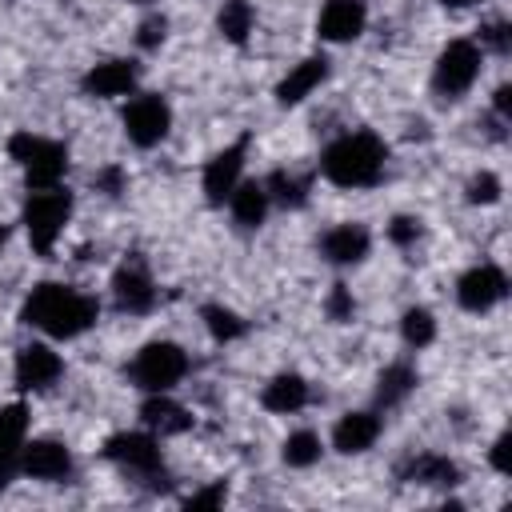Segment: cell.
Returning <instances> with one entry per match:
<instances>
[{
  "label": "cell",
  "instance_id": "cell-15",
  "mask_svg": "<svg viewBox=\"0 0 512 512\" xmlns=\"http://www.w3.org/2000/svg\"><path fill=\"white\" fill-rule=\"evenodd\" d=\"M372 252V232L364 220H340L320 236V260L332 268H352L364 264Z\"/></svg>",
  "mask_w": 512,
  "mask_h": 512
},
{
  "label": "cell",
  "instance_id": "cell-13",
  "mask_svg": "<svg viewBox=\"0 0 512 512\" xmlns=\"http://www.w3.org/2000/svg\"><path fill=\"white\" fill-rule=\"evenodd\" d=\"M20 476L40 484H64L72 476V448L56 436H32L20 452Z\"/></svg>",
  "mask_w": 512,
  "mask_h": 512
},
{
  "label": "cell",
  "instance_id": "cell-35",
  "mask_svg": "<svg viewBox=\"0 0 512 512\" xmlns=\"http://www.w3.org/2000/svg\"><path fill=\"white\" fill-rule=\"evenodd\" d=\"M224 500H228V484H224V480H212L208 488L184 496V508H220Z\"/></svg>",
  "mask_w": 512,
  "mask_h": 512
},
{
  "label": "cell",
  "instance_id": "cell-37",
  "mask_svg": "<svg viewBox=\"0 0 512 512\" xmlns=\"http://www.w3.org/2000/svg\"><path fill=\"white\" fill-rule=\"evenodd\" d=\"M92 188H100L104 196H120L124 192V168H100L96 176H92Z\"/></svg>",
  "mask_w": 512,
  "mask_h": 512
},
{
  "label": "cell",
  "instance_id": "cell-14",
  "mask_svg": "<svg viewBox=\"0 0 512 512\" xmlns=\"http://www.w3.org/2000/svg\"><path fill=\"white\" fill-rule=\"evenodd\" d=\"M140 84V64L132 56H112V60H100L92 64L84 76H80V88L84 96L92 100H120V96H132Z\"/></svg>",
  "mask_w": 512,
  "mask_h": 512
},
{
  "label": "cell",
  "instance_id": "cell-38",
  "mask_svg": "<svg viewBox=\"0 0 512 512\" xmlns=\"http://www.w3.org/2000/svg\"><path fill=\"white\" fill-rule=\"evenodd\" d=\"M492 120H496V124H508V120H512V88H508V84H500V88L492 92Z\"/></svg>",
  "mask_w": 512,
  "mask_h": 512
},
{
  "label": "cell",
  "instance_id": "cell-4",
  "mask_svg": "<svg viewBox=\"0 0 512 512\" xmlns=\"http://www.w3.org/2000/svg\"><path fill=\"white\" fill-rule=\"evenodd\" d=\"M72 208H76V196L68 192V184L28 188L20 224H24L28 244H32L36 256H48V252L56 248V240L64 236V228H68V220H72Z\"/></svg>",
  "mask_w": 512,
  "mask_h": 512
},
{
  "label": "cell",
  "instance_id": "cell-1",
  "mask_svg": "<svg viewBox=\"0 0 512 512\" xmlns=\"http://www.w3.org/2000/svg\"><path fill=\"white\" fill-rule=\"evenodd\" d=\"M100 320V300L64 280H40L20 304V324L44 340H76Z\"/></svg>",
  "mask_w": 512,
  "mask_h": 512
},
{
  "label": "cell",
  "instance_id": "cell-29",
  "mask_svg": "<svg viewBox=\"0 0 512 512\" xmlns=\"http://www.w3.org/2000/svg\"><path fill=\"white\" fill-rule=\"evenodd\" d=\"M200 320H204V328H208V336L216 344H232V340H240L248 332V320L236 308H228V304H204Z\"/></svg>",
  "mask_w": 512,
  "mask_h": 512
},
{
  "label": "cell",
  "instance_id": "cell-24",
  "mask_svg": "<svg viewBox=\"0 0 512 512\" xmlns=\"http://www.w3.org/2000/svg\"><path fill=\"white\" fill-rule=\"evenodd\" d=\"M400 476L408 484H424V488H452V484H460V468L444 452H420V456H412L400 468Z\"/></svg>",
  "mask_w": 512,
  "mask_h": 512
},
{
  "label": "cell",
  "instance_id": "cell-12",
  "mask_svg": "<svg viewBox=\"0 0 512 512\" xmlns=\"http://www.w3.org/2000/svg\"><path fill=\"white\" fill-rule=\"evenodd\" d=\"M504 296H508V272H504L500 264H492V260L472 264V268L460 272V280H456V304H460L464 312H472V316L492 312L496 304H504Z\"/></svg>",
  "mask_w": 512,
  "mask_h": 512
},
{
  "label": "cell",
  "instance_id": "cell-26",
  "mask_svg": "<svg viewBox=\"0 0 512 512\" xmlns=\"http://www.w3.org/2000/svg\"><path fill=\"white\" fill-rule=\"evenodd\" d=\"M436 332H440V324H436V312L432 308L412 304V308L400 312V340H404V348L424 352V348L436 344Z\"/></svg>",
  "mask_w": 512,
  "mask_h": 512
},
{
  "label": "cell",
  "instance_id": "cell-27",
  "mask_svg": "<svg viewBox=\"0 0 512 512\" xmlns=\"http://www.w3.org/2000/svg\"><path fill=\"white\" fill-rule=\"evenodd\" d=\"M216 32L228 44H248V36L256 32V8L252 0H224L216 12Z\"/></svg>",
  "mask_w": 512,
  "mask_h": 512
},
{
  "label": "cell",
  "instance_id": "cell-40",
  "mask_svg": "<svg viewBox=\"0 0 512 512\" xmlns=\"http://www.w3.org/2000/svg\"><path fill=\"white\" fill-rule=\"evenodd\" d=\"M8 236H12V224H0V248L8 244Z\"/></svg>",
  "mask_w": 512,
  "mask_h": 512
},
{
  "label": "cell",
  "instance_id": "cell-25",
  "mask_svg": "<svg viewBox=\"0 0 512 512\" xmlns=\"http://www.w3.org/2000/svg\"><path fill=\"white\" fill-rule=\"evenodd\" d=\"M264 188H268L272 208H304L312 180L300 176V172H292V168H276L272 176H264Z\"/></svg>",
  "mask_w": 512,
  "mask_h": 512
},
{
  "label": "cell",
  "instance_id": "cell-30",
  "mask_svg": "<svg viewBox=\"0 0 512 512\" xmlns=\"http://www.w3.org/2000/svg\"><path fill=\"white\" fill-rule=\"evenodd\" d=\"M500 196H504V180L496 172H488V168H480L464 188V200L472 208H492V204H500Z\"/></svg>",
  "mask_w": 512,
  "mask_h": 512
},
{
  "label": "cell",
  "instance_id": "cell-5",
  "mask_svg": "<svg viewBox=\"0 0 512 512\" xmlns=\"http://www.w3.org/2000/svg\"><path fill=\"white\" fill-rule=\"evenodd\" d=\"M188 376V352L176 340H148L128 360V384L136 392H172Z\"/></svg>",
  "mask_w": 512,
  "mask_h": 512
},
{
  "label": "cell",
  "instance_id": "cell-9",
  "mask_svg": "<svg viewBox=\"0 0 512 512\" xmlns=\"http://www.w3.org/2000/svg\"><path fill=\"white\" fill-rule=\"evenodd\" d=\"M108 288H112L116 308L128 312V316H148V312L156 308V300H160L156 276H152V268H148V260H144L140 252H128V256L116 264Z\"/></svg>",
  "mask_w": 512,
  "mask_h": 512
},
{
  "label": "cell",
  "instance_id": "cell-3",
  "mask_svg": "<svg viewBox=\"0 0 512 512\" xmlns=\"http://www.w3.org/2000/svg\"><path fill=\"white\" fill-rule=\"evenodd\" d=\"M8 160L20 168L28 188H52L68 176V144L32 128H20L8 136Z\"/></svg>",
  "mask_w": 512,
  "mask_h": 512
},
{
  "label": "cell",
  "instance_id": "cell-10",
  "mask_svg": "<svg viewBox=\"0 0 512 512\" xmlns=\"http://www.w3.org/2000/svg\"><path fill=\"white\" fill-rule=\"evenodd\" d=\"M248 144L252 136H236L232 144H224L220 152H212L204 160V172H200V192L212 208H224L232 188L244 180V164H248Z\"/></svg>",
  "mask_w": 512,
  "mask_h": 512
},
{
  "label": "cell",
  "instance_id": "cell-6",
  "mask_svg": "<svg viewBox=\"0 0 512 512\" xmlns=\"http://www.w3.org/2000/svg\"><path fill=\"white\" fill-rule=\"evenodd\" d=\"M480 72H484L480 44L468 40V36H456V40H448L440 48V56L432 64V92L440 100H460V96L472 92V84L480 80Z\"/></svg>",
  "mask_w": 512,
  "mask_h": 512
},
{
  "label": "cell",
  "instance_id": "cell-31",
  "mask_svg": "<svg viewBox=\"0 0 512 512\" xmlns=\"http://www.w3.org/2000/svg\"><path fill=\"white\" fill-rule=\"evenodd\" d=\"M324 316L332 320V324H348L352 316H356V296H352V288L348 284H332L328 288V296H324Z\"/></svg>",
  "mask_w": 512,
  "mask_h": 512
},
{
  "label": "cell",
  "instance_id": "cell-41",
  "mask_svg": "<svg viewBox=\"0 0 512 512\" xmlns=\"http://www.w3.org/2000/svg\"><path fill=\"white\" fill-rule=\"evenodd\" d=\"M132 4H156V0H132Z\"/></svg>",
  "mask_w": 512,
  "mask_h": 512
},
{
  "label": "cell",
  "instance_id": "cell-11",
  "mask_svg": "<svg viewBox=\"0 0 512 512\" xmlns=\"http://www.w3.org/2000/svg\"><path fill=\"white\" fill-rule=\"evenodd\" d=\"M64 376V356L52 348V340H32V344H20L16 348V360H12V380L20 392H48L56 388Z\"/></svg>",
  "mask_w": 512,
  "mask_h": 512
},
{
  "label": "cell",
  "instance_id": "cell-33",
  "mask_svg": "<svg viewBox=\"0 0 512 512\" xmlns=\"http://www.w3.org/2000/svg\"><path fill=\"white\" fill-rule=\"evenodd\" d=\"M164 40H168V16H164V12L144 16V20H140V28H136V44H140L144 52H156Z\"/></svg>",
  "mask_w": 512,
  "mask_h": 512
},
{
  "label": "cell",
  "instance_id": "cell-39",
  "mask_svg": "<svg viewBox=\"0 0 512 512\" xmlns=\"http://www.w3.org/2000/svg\"><path fill=\"white\" fill-rule=\"evenodd\" d=\"M440 8H448V12H460V8H476V4H484V0H436Z\"/></svg>",
  "mask_w": 512,
  "mask_h": 512
},
{
  "label": "cell",
  "instance_id": "cell-36",
  "mask_svg": "<svg viewBox=\"0 0 512 512\" xmlns=\"http://www.w3.org/2000/svg\"><path fill=\"white\" fill-rule=\"evenodd\" d=\"M488 464H492L500 476H508V472H512V432H508V428L492 440V448H488Z\"/></svg>",
  "mask_w": 512,
  "mask_h": 512
},
{
  "label": "cell",
  "instance_id": "cell-16",
  "mask_svg": "<svg viewBox=\"0 0 512 512\" xmlns=\"http://www.w3.org/2000/svg\"><path fill=\"white\" fill-rule=\"evenodd\" d=\"M368 28V0H324L316 16L320 44H352Z\"/></svg>",
  "mask_w": 512,
  "mask_h": 512
},
{
  "label": "cell",
  "instance_id": "cell-8",
  "mask_svg": "<svg viewBox=\"0 0 512 512\" xmlns=\"http://www.w3.org/2000/svg\"><path fill=\"white\" fill-rule=\"evenodd\" d=\"M104 460H112L120 472L144 480V484H156L164 480V452H160V436H152L148 428H136V432H112L104 440Z\"/></svg>",
  "mask_w": 512,
  "mask_h": 512
},
{
  "label": "cell",
  "instance_id": "cell-18",
  "mask_svg": "<svg viewBox=\"0 0 512 512\" xmlns=\"http://www.w3.org/2000/svg\"><path fill=\"white\" fill-rule=\"evenodd\" d=\"M380 432H384V416L376 408H356L332 424V448L340 456H364L368 448H376Z\"/></svg>",
  "mask_w": 512,
  "mask_h": 512
},
{
  "label": "cell",
  "instance_id": "cell-7",
  "mask_svg": "<svg viewBox=\"0 0 512 512\" xmlns=\"http://www.w3.org/2000/svg\"><path fill=\"white\" fill-rule=\"evenodd\" d=\"M120 128L132 148H160L172 132V104L164 92H132L120 108Z\"/></svg>",
  "mask_w": 512,
  "mask_h": 512
},
{
  "label": "cell",
  "instance_id": "cell-20",
  "mask_svg": "<svg viewBox=\"0 0 512 512\" xmlns=\"http://www.w3.org/2000/svg\"><path fill=\"white\" fill-rule=\"evenodd\" d=\"M140 424L152 432V436H184V432H192V424H196V416L180 404V400H172V392H148L144 396V404H140Z\"/></svg>",
  "mask_w": 512,
  "mask_h": 512
},
{
  "label": "cell",
  "instance_id": "cell-17",
  "mask_svg": "<svg viewBox=\"0 0 512 512\" xmlns=\"http://www.w3.org/2000/svg\"><path fill=\"white\" fill-rule=\"evenodd\" d=\"M28 424L32 416L24 400H12L0 408V488H8L20 476V452L28 440Z\"/></svg>",
  "mask_w": 512,
  "mask_h": 512
},
{
  "label": "cell",
  "instance_id": "cell-21",
  "mask_svg": "<svg viewBox=\"0 0 512 512\" xmlns=\"http://www.w3.org/2000/svg\"><path fill=\"white\" fill-rule=\"evenodd\" d=\"M308 400H312V388H308V380H304L300 372H276V376L260 388V404H264V412H272V416H292V412H300Z\"/></svg>",
  "mask_w": 512,
  "mask_h": 512
},
{
  "label": "cell",
  "instance_id": "cell-34",
  "mask_svg": "<svg viewBox=\"0 0 512 512\" xmlns=\"http://www.w3.org/2000/svg\"><path fill=\"white\" fill-rule=\"evenodd\" d=\"M480 52H496V56H508L512 48V32L504 20H492V24H480V36H476Z\"/></svg>",
  "mask_w": 512,
  "mask_h": 512
},
{
  "label": "cell",
  "instance_id": "cell-32",
  "mask_svg": "<svg viewBox=\"0 0 512 512\" xmlns=\"http://www.w3.org/2000/svg\"><path fill=\"white\" fill-rule=\"evenodd\" d=\"M384 236L396 248H416V240L424 236V220L420 216H392L388 228H384Z\"/></svg>",
  "mask_w": 512,
  "mask_h": 512
},
{
  "label": "cell",
  "instance_id": "cell-22",
  "mask_svg": "<svg viewBox=\"0 0 512 512\" xmlns=\"http://www.w3.org/2000/svg\"><path fill=\"white\" fill-rule=\"evenodd\" d=\"M228 212H232V220H236V228H260L264 220H268V212H272V200H268V188H264V180H240L236 188H232V196H228V204H224Z\"/></svg>",
  "mask_w": 512,
  "mask_h": 512
},
{
  "label": "cell",
  "instance_id": "cell-19",
  "mask_svg": "<svg viewBox=\"0 0 512 512\" xmlns=\"http://www.w3.org/2000/svg\"><path fill=\"white\" fill-rule=\"evenodd\" d=\"M328 72H332V60H328L324 52L304 56L300 64H292V68L280 76V84H276V104H280V108H296V104H304V100L328 80Z\"/></svg>",
  "mask_w": 512,
  "mask_h": 512
},
{
  "label": "cell",
  "instance_id": "cell-28",
  "mask_svg": "<svg viewBox=\"0 0 512 512\" xmlns=\"http://www.w3.org/2000/svg\"><path fill=\"white\" fill-rule=\"evenodd\" d=\"M320 456H324V440H320V432H312V428H296V432H288L284 444H280V460H284L288 468H312V464H320Z\"/></svg>",
  "mask_w": 512,
  "mask_h": 512
},
{
  "label": "cell",
  "instance_id": "cell-23",
  "mask_svg": "<svg viewBox=\"0 0 512 512\" xmlns=\"http://www.w3.org/2000/svg\"><path fill=\"white\" fill-rule=\"evenodd\" d=\"M416 384H420V372H416L408 360H392V364H384V368H380V376H376V392H372L376 412L400 408V404L416 392Z\"/></svg>",
  "mask_w": 512,
  "mask_h": 512
},
{
  "label": "cell",
  "instance_id": "cell-2",
  "mask_svg": "<svg viewBox=\"0 0 512 512\" xmlns=\"http://www.w3.org/2000/svg\"><path fill=\"white\" fill-rule=\"evenodd\" d=\"M384 168H388V144L372 128L340 132L336 140L324 144L316 160V172L336 188H372L380 184Z\"/></svg>",
  "mask_w": 512,
  "mask_h": 512
}]
</instances>
